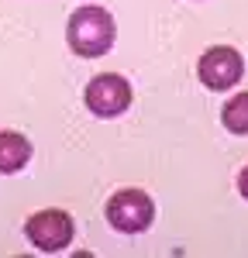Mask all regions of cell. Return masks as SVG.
<instances>
[{"mask_svg":"<svg viewBox=\"0 0 248 258\" xmlns=\"http://www.w3.org/2000/svg\"><path fill=\"white\" fill-rule=\"evenodd\" d=\"M103 214H107L114 231H121V234H142L155 220V207H152V197L142 193V189H117L114 197L107 200Z\"/></svg>","mask_w":248,"mask_h":258,"instance_id":"2","label":"cell"},{"mask_svg":"<svg viewBox=\"0 0 248 258\" xmlns=\"http://www.w3.org/2000/svg\"><path fill=\"white\" fill-rule=\"evenodd\" d=\"M86 110L93 114V117H121L124 110L131 107V86L124 76L117 73H103V76H93V80L86 83Z\"/></svg>","mask_w":248,"mask_h":258,"instance_id":"4","label":"cell"},{"mask_svg":"<svg viewBox=\"0 0 248 258\" xmlns=\"http://www.w3.org/2000/svg\"><path fill=\"white\" fill-rule=\"evenodd\" d=\"M221 124H224V131H231V135H248V90L234 93L221 107Z\"/></svg>","mask_w":248,"mask_h":258,"instance_id":"7","label":"cell"},{"mask_svg":"<svg viewBox=\"0 0 248 258\" xmlns=\"http://www.w3.org/2000/svg\"><path fill=\"white\" fill-rule=\"evenodd\" d=\"M24 238L31 241V248L55 255L73 241V217L66 210H38L24 224Z\"/></svg>","mask_w":248,"mask_h":258,"instance_id":"5","label":"cell"},{"mask_svg":"<svg viewBox=\"0 0 248 258\" xmlns=\"http://www.w3.org/2000/svg\"><path fill=\"white\" fill-rule=\"evenodd\" d=\"M238 193H241V197L248 200V165L241 169V172H238Z\"/></svg>","mask_w":248,"mask_h":258,"instance_id":"8","label":"cell"},{"mask_svg":"<svg viewBox=\"0 0 248 258\" xmlns=\"http://www.w3.org/2000/svg\"><path fill=\"white\" fill-rule=\"evenodd\" d=\"M197 76H200V83H204L207 90L224 93V90H231L234 83L245 76V59L231 45H214V48H207L204 55H200Z\"/></svg>","mask_w":248,"mask_h":258,"instance_id":"3","label":"cell"},{"mask_svg":"<svg viewBox=\"0 0 248 258\" xmlns=\"http://www.w3.org/2000/svg\"><path fill=\"white\" fill-rule=\"evenodd\" d=\"M31 159V141L18 131H0V176L21 172Z\"/></svg>","mask_w":248,"mask_h":258,"instance_id":"6","label":"cell"},{"mask_svg":"<svg viewBox=\"0 0 248 258\" xmlns=\"http://www.w3.org/2000/svg\"><path fill=\"white\" fill-rule=\"evenodd\" d=\"M66 38L80 59H100L110 52V45L117 38V24L103 7H80L66 24Z\"/></svg>","mask_w":248,"mask_h":258,"instance_id":"1","label":"cell"}]
</instances>
